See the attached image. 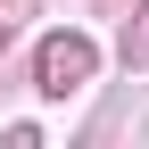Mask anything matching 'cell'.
<instances>
[{"label": "cell", "mask_w": 149, "mask_h": 149, "mask_svg": "<svg viewBox=\"0 0 149 149\" xmlns=\"http://www.w3.org/2000/svg\"><path fill=\"white\" fill-rule=\"evenodd\" d=\"M83 74H91V50L83 42H50L42 50V91H74Z\"/></svg>", "instance_id": "6da1fadb"}]
</instances>
